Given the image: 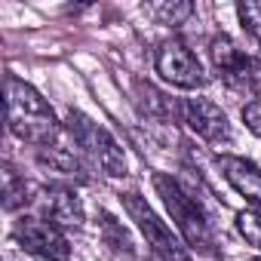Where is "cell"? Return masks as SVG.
Instances as JSON below:
<instances>
[{"label": "cell", "mask_w": 261, "mask_h": 261, "mask_svg": "<svg viewBox=\"0 0 261 261\" xmlns=\"http://www.w3.org/2000/svg\"><path fill=\"white\" fill-rule=\"evenodd\" d=\"M31 197H28V185L25 178L16 175V169H4V209L7 212H16L19 206H25Z\"/></svg>", "instance_id": "obj_14"}, {"label": "cell", "mask_w": 261, "mask_h": 261, "mask_svg": "<svg viewBox=\"0 0 261 261\" xmlns=\"http://www.w3.org/2000/svg\"><path fill=\"white\" fill-rule=\"evenodd\" d=\"M237 13H240V22H243V28L261 43V4H240L237 7Z\"/></svg>", "instance_id": "obj_17"}, {"label": "cell", "mask_w": 261, "mask_h": 261, "mask_svg": "<svg viewBox=\"0 0 261 261\" xmlns=\"http://www.w3.org/2000/svg\"><path fill=\"white\" fill-rule=\"evenodd\" d=\"M252 261H261V258H252Z\"/></svg>", "instance_id": "obj_19"}, {"label": "cell", "mask_w": 261, "mask_h": 261, "mask_svg": "<svg viewBox=\"0 0 261 261\" xmlns=\"http://www.w3.org/2000/svg\"><path fill=\"white\" fill-rule=\"evenodd\" d=\"M101 243L108 246V252L117 261H139L136 243H133V237H129V230L108 212H101Z\"/></svg>", "instance_id": "obj_11"}, {"label": "cell", "mask_w": 261, "mask_h": 261, "mask_svg": "<svg viewBox=\"0 0 261 261\" xmlns=\"http://www.w3.org/2000/svg\"><path fill=\"white\" fill-rule=\"evenodd\" d=\"M154 188L157 194L163 197L178 233L185 237V243L194 249V252H203V255H212L215 252V230H212V221L203 209V203L172 175H163L157 172L154 175Z\"/></svg>", "instance_id": "obj_2"}, {"label": "cell", "mask_w": 261, "mask_h": 261, "mask_svg": "<svg viewBox=\"0 0 261 261\" xmlns=\"http://www.w3.org/2000/svg\"><path fill=\"white\" fill-rule=\"evenodd\" d=\"M43 212L53 224L59 227H80L83 224V203L77 197V191H71L68 185H49L43 188Z\"/></svg>", "instance_id": "obj_9"}, {"label": "cell", "mask_w": 261, "mask_h": 261, "mask_svg": "<svg viewBox=\"0 0 261 261\" xmlns=\"http://www.w3.org/2000/svg\"><path fill=\"white\" fill-rule=\"evenodd\" d=\"M218 169L233 185V191L240 197H246L252 206H261V169L252 160L233 157V154H221L218 157Z\"/></svg>", "instance_id": "obj_10"}, {"label": "cell", "mask_w": 261, "mask_h": 261, "mask_svg": "<svg viewBox=\"0 0 261 261\" xmlns=\"http://www.w3.org/2000/svg\"><path fill=\"white\" fill-rule=\"evenodd\" d=\"M120 200H123V209L129 212V218H133L139 224V230L145 233L151 252L160 261H191L188 252H185V246L178 243V237L157 218V212L148 206L145 197H139V194H123Z\"/></svg>", "instance_id": "obj_4"}, {"label": "cell", "mask_w": 261, "mask_h": 261, "mask_svg": "<svg viewBox=\"0 0 261 261\" xmlns=\"http://www.w3.org/2000/svg\"><path fill=\"white\" fill-rule=\"evenodd\" d=\"M154 65H157V74L166 83H172V86H181V89H200V86H206V71H203L200 59L178 37L160 43Z\"/></svg>", "instance_id": "obj_6"}, {"label": "cell", "mask_w": 261, "mask_h": 261, "mask_svg": "<svg viewBox=\"0 0 261 261\" xmlns=\"http://www.w3.org/2000/svg\"><path fill=\"white\" fill-rule=\"evenodd\" d=\"M139 108L151 120H175L178 114H185V105H175V98L163 95L151 83H139Z\"/></svg>", "instance_id": "obj_12"}, {"label": "cell", "mask_w": 261, "mask_h": 261, "mask_svg": "<svg viewBox=\"0 0 261 261\" xmlns=\"http://www.w3.org/2000/svg\"><path fill=\"white\" fill-rule=\"evenodd\" d=\"M237 227H240V233H243V240H246L249 246L261 249V215H258L255 209H243V212L237 215Z\"/></svg>", "instance_id": "obj_16"}, {"label": "cell", "mask_w": 261, "mask_h": 261, "mask_svg": "<svg viewBox=\"0 0 261 261\" xmlns=\"http://www.w3.org/2000/svg\"><path fill=\"white\" fill-rule=\"evenodd\" d=\"M243 123L249 126V133L261 136V101H249L243 108Z\"/></svg>", "instance_id": "obj_18"}, {"label": "cell", "mask_w": 261, "mask_h": 261, "mask_svg": "<svg viewBox=\"0 0 261 261\" xmlns=\"http://www.w3.org/2000/svg\"><path fill=\"white\" fill-rule=\"evenodd\" d=\"M145 13L151 19H157L160 25H181L194 13V7L191 4H151V7H145Z\"/></svg>", "instance_id": "obj_15"}, {"label": "cell", "mask_w": 261, "mask_h": 261, "mask_svg": "<svg viewBox=\"0 0 261 261\" xmlns=\"http://www.w3.org/2000/svg\"><path fill=\"white\" fill-rule=\"evenodd\" d=\"M68 136L74 139V145L83 151V157L95 169H101L111 178L126 175V154L105 126H98L95 120H89L80 111H68Z\"/></svg>", "instance_id": "obj_3"}, {"label": "cell", "mask_w": 261, "mask_h": 261, "mask_svg": "<svg viewBox=\"0 0 261 261\" xmlns=\"http://www.w3.org/2000/svg\"><path fill=\"white\" fill-rule=\"evenodd\" d=\"M13 237L25 252L37 255L43 261H68L71 258L68 237L62 233L59 224H53L46 218H22L13 230Z\"/></svg>", "instance_id": "obj_7"}, {"label": "cell", "mask_w": 261, "mask_h": 261, "mask_svg": "<svg viewBox=\"0 0 261 261\" xmlns=\"http://www.w3.org/2000/svg\"><path fill=\"white\" fill-rule=\"evenodd\" d=\"M185 123L209 145H227L230 142V123H227L224 111L209 98H188L185 101Z\"/></svg>", "instance_id": "obj_8"}, {"label": "cell", "mask_w": 261, "mask_h": 261, "mask_svg": "<svg viewBox=\"0 0 261 261\" xmlns=\"http://www.w3.org/2000/svg\"><path fill=\"white\" fill-rule=\"evenodd\" d=\"M37 160H40L43 166H49L53 172H62V175H68V178H86L83 163H80V160L74 157V151H68V148H59V145L40 148V151H37Z\"/></svg>", "instance_id": "obj_13"}, {"label": "cell", "mask_w": 261, "mask_h": 261, "mask_svg": "<svg viewBox=\"0 0 261 261\" xmlns=\"http://www.w3.org/2000/svg\"><path fill=\"white\" fill-rule=\"evenodd\" d=\"M209 56H212V65H215V74L230 89L261 92V59H252L243 49H237L230 37H215L209 43Z\"/></svg>", "instance_id": "obj_5"}, {"label": "cell", "mask_w": 261, "mask_h": 261, "mask_svg": "<svg viewBox=\"0 0 261 261\" xmlns=\"http://www.w3.org/2000/svg\"><path fill=\"white\" fill-rule=\"evenodd\" d=\"M7 126L10 133L28 145L37 148H49L56 145L62 123L56 120L49 101L25 80L19 77H7Z\"/></svg>", "instance_id": "obj_1"}]
</instances>
